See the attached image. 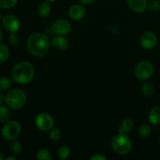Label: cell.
I'll return each mask as SVG.
<instances>
[{"label":"cell","mask_w":160,"mask_h":160,"mask_svg":"<svg viewBox=\"0 0 160 160\" xmlns=\"http://www.w3.org/2000/svg\"><path fill=\"white\" fill-rule=\"evenodd\" d=\"M91 160H106L107 158L102 154H95L90 158Z\"/></svg>","instance_id":"f1b7e54d"},{"label":"cell","mask_w":160,"mask_h":160,"mask_svg":"<svg viewBox=\"0 0 160 160\" xmlns=\"http://www.w3.org/2000/svg\"><path fill=\"white\" fill-rule=\"evenodd\" d=\"M4 159V156H3V154L2 152H0V160Z\"/></svg>","instance_id":"e575fe53"},{"label":"cell","mask_w":160,"mask_h":160,"mask_svg":"<svg viewBox=\"0 0 160 160\" xmlns=\"http://www.w3.org/2000/svg\"><path fill=\"white\" fill-rule=\"evenodd\" d=\"M1 20H2V17H1V12H0V22H1Z\"/></svg>","instance_id":"8d00e7d4"},{"label":"cell","mask_w":160,"mask_h":160,"mask_svg":"<svg viewBox=\"0 0 160 160\" xmlns=\"http://www.w3.org/2000/svg\"><path fill=\"white\" fill-rule=\"evenodd\" d=\"M80 1H81L82 3H84V4L89 5V4H92V3L95 2V0H80Z\"/></svg>","instance_id":"1f68e13d"},{"label":"cell","mask_w":160,"mask_h":160,"mask_svg":"<svg viewBox=\"0 0 160 160\" xmlns=\"http://www.w3.org/2000/svg\"><path fill=\"white\" fill-rule=\"evenodd\" d=\"M9 42H10L11 45H18L19 42H20V37H19L18 34H17V32L11 33L10 36H9Z\"/></svg>","instance_id":"83f0119b"},{"label":"cell","mask_w":160,"mask_h":160,"mask_svg":"<svg viewBox=\"0 0 160 160\" xmlns=\"http://www.w3.org/2000/svg\"><path fill=\"white\" fill-rule=\"evenodd\" d=\"M61 132L59 131V128H52L50 130V134H49V137L50 138L52 139V141L54 142H56V141L59 140L61 138Z\"/></svg>","instance_id":"484cf974"},{"label":"cell","mask_w":160,"mask_h":160,"mask_svg":"<svg viewBox=\"0 0 160 160\" xmlns=\"http://www.w3.org/2000/svg\"><path fill=\"white\" fill-rule=\"evenodd\" d=\"M2 26L9 32H17L20 28V21L16 16L9 14L2 18Z\"/></svg>","instance_id":"ba28073f"},{"label":"cell","mask_w":160,"mask_h":160,"mask_svg":"<svg viewBox=\"0 0 160 160\" xmlns=\"http://www.w3.org/2000/svg\"><path fill=\"white\" fill-rule=\"evenodd\" d=\"M129 7L135 12H142L147 8V0H128Z\"/></svg>","instance_id":"4fadbf2b"},{"label":"cell","mask_w":160,"mask_h":160,"mask_svg":"<svg viewBox=\"0 0 160 160\" xmlns=\"http://www.w3.org/2000/svg\"><path fill=\"white\" fill-rule=\"evenodd\" d=\"M4 102H6V96L2 92H0V105L2 104Z\"/></svg>","instance_id":"4dcf8cb0"},{"label":"cell","mask_w":160,"mask_h":160,"mask_svg":"<svg viewBox=\"0 0 160 160\" xmlns=\"http://www.w3.org/2000/svg\"><path fill=\"white\" fill-rule=\"evenodd\" d=\"M152 133V128L149 124H145L142 125L140 127L138 130V134L141 138H148V136L151 134Z\"/></svg>","instance_id":"e0dca14e"},{"label":"cell","mask_w":160,"mask_h":160,"mask_svg":"<svg viewBox=\"0 0 160 160\" xmlns=\"http://www.w3.org/2000/svg\"><path fill=\"white\" fill-rule=\"evenodd\" d=\"M142 93L146 96H151L154 94L155 92V88L152 83L146 82L143 84L142 88Z\"/></svg>","instance_id":"d6986e66"},{"label":"cell","mask_w":160,"mask_h":160,"mask_svg":"<svg viewBox=\"0 0 160 160\" xmlns=\"http://www.w3.org/2000/svg\"><path fill=\"white\" fill-rule=\"evenodd\" d=\"M50 47L48 37L40 32H34L28 37L27 48L28 52L35 57H42L47 52Z\"/></svg>","instance_id":"6da1fadb"},{"label":"cell","mask_w":160,"mask_h":160,"mask_svg":"<svg viewBox=\"0 0 160 160\" xmlns=\"http://www.w3.org/2000/svg\"><path fill=\"white\" fill-rule=\"evenodd\" d=\"M112 147L117 154L127 155L131 152L132 143L127 134L119 133L112 139Z\"/></svg>","instance_id":"277c9868"},{"label":"cell","mask_w":160,"mask_h":160,"mask_svg":"<svg viewBox=\"0 0 160 160\" xmlns=\"http://www.w3.org/2000/svg\"><path fill=\"white\" fill-rule=\"evenodd\" d=\"M148 120L152 124H160V106H154L148 113Z\"/></svg>","instance_id":"5bb4252c"},{"label":"cell","mask_w":160,"mask_h":160,"mask_svg":"<svg viewBox=\"0 0 160 160\" xmlns=\"http://www.w3.org/2000/svg\"><path fill=\"white\" fill-rule=\"evenodd\" d=\"M10 116V112L6 106L0 105V122L6 123L8 121Z\"/></svg>","instance_id":"ac0fdd59"},{"label":"cell","mask_w":160,"mask_h":160,"mask_svg":"<svg viewBox=\"0 0 160 160\" xmlns=\"http://www.w3.org/2000/svg\"><path fill=\"white\" fill-rule=\"evenodd\" d=\"M2 38H3V35H2V32L1 31V30H0V42L2 41Z\"/></svg>","instance_id":"d6a6232c"},{"label":"cell","mask_w":160,"mask_h":160,"mask_svg":"<svg viewBox=\"0 0 160 160\" xmlns=\"http://www.w3.org/2000/svg\"><path fill=\"white\" fill-rule=\"evenodd\" d=\"M34 77V68L29 62H20L14 66L12 70V78L18 84H24L31 82Z\"/></svg>","instance_id":"7a4b0ae2"},{"label":"cell","mask_w":160,"mask_h":160,"mask_svg":"<svg viewBox=\"0 0 160 160\" xmlns=\"http://www.w3.org/2000/svg\"><path fill=\"white\" fill-rule=\"evenodd\" d=\"M35 124L37 128L42 131H50L54 126V120L51 115L45 112L38 114L35 119Z\"/></svg>","instance_id":"52a82bcc"},{"label":"cell","mask_w":160,"mask_h":160,"mask_svg":"<svg viewBox=\"0 0 160 160\" xmlns=\"http://www.w3.org/2000/svg\"><path fill=\"white\" fill-rule=\"evenodd\" d=\"M159 141H160V139H159Z\"/></svg>","instance_id":"74e56055"},{"label":"cell","mask_w":160,"mask_h":160,"mask_svg":"<svg viewBox=\"0 0 160 160\" xmlns=\"http://www.w3.org/2000/svg\"><path fill=\"white\" fill-rule=\"evenodd\" d=\"M6 160H16V158L15 157H8L6 158Z\"/></svg>","instance_id":"836d02e7"},{"label":"cell","mask_w":160,"mask_h":160,"mask_svg":"<svg viewBox=\"0 0 160 160\" xmlns=\"http://www.w3.org/2000/svg\"><path fill=\"white\" fill-rule=\"evenodd\" d=\"M27 95L23 90L15 88L9 92L6 96V102L10 109L17 110L26 104Z\"/></svg>","instance_id":"3957f363"},{"label":"cell","mask_w":160,"mask_h":160,"mask_svg":"<svg viewBox=\"0 0 160 160\" xmlns=\"http://www.w3.org/2000/svg\"><path fill=\"white\" fill-rule=\"evenodd\" d=\"M44 34H46L47 36H50V35H52V34H54V31H53V29H52V28H47L45 30V33H44Z\"/></svg>","instance_id":"f546056e"},{"label":"cell","mask_w":160,"mask_h":160,"mask_svg":"<svg viewBox=\"0 0 160 160\" xmlns=\"http://www.w3.org/2000/svg\"><path fill=\"white\" fill-rule=\"evenodd\" d=\"M52 28L54 31V34L57 35H65L68 34L71 30V24L68 20L59 19L54 22Z\"/></svg>","instance_id":"30bf717a"},{"label":"cell","mask_w":160,"mask_h":160,"mask_svg":"<svg viewBox=\"0 0 160 160\" xmlns=\"http://www.w3.org/2000/svg\"><path fill=\"white\" fill-rule=\"evenodd\" d=\"M154 72L153 65L149 61H142L139 62L135 68V75L139 80L145 81L152 76Z\"/></svg>","instance_id":"8992f818"},{"label":"cell","mask_w":160,"mask_h":160,"mask_svg":"<svg viewBox=\"0 0 160 160\" xmlns=\"http://www.w3.org/2000/svg\"><path fill=\"white\" fill-rule=\"evenodd\" d=\"M9 149L14 154H18L21 152L22 150V145L18 141L13 140L12 141V142L9 145Z\"/></svg>","instance_id":"cb8c5ba5"},{"label":"cell","mask_w":160,"mask_h":160,"mask_svg":"<svg viewBox=\"0 0 160 160\" xmlns=\"http://www.w3.org/2000/svg\"><path fill=\"white\" fill-rule=\"evenodd\" d=\"M12 86V81L10 78L3 77L0 78V90L7 91Z\"/></svg>","instance_id":"44dd1931"},{"label":"cell","mask_w":160,"mask_h":160,"mask_svg":"<svg viewBox=\"0 0 160 160\" xmlns=\"http://www.w3.org/2000/svg\"><path fill=\"white\" fill-rule=\"evenodd\" d=\"M37 158L39 160H51L52 154L48 150L40 149L37 153Z\"/></svg>","instance_id":"603a6c76"},{"label":"cell","mask_w":160,"mask_h":160,"mask_svg":"<svg viewBox=\"0 0 160 160\" xmlns=\"http://www.w3.org/2000/svg\"><path fill=\"white\" fill-rule=\"evenodd\" d=\"M21 132V126L20 123L16 120L6 122L2 128V136L7 141L15 140Z\"/></svg>","instance_id":"5b68a950"},{"label":"cell","mask_w":160,"mask_h":160,"mask_svg":"<svg viewBox=\"0 0 160 160\" xmlns=\"http://www.w3.org/2000/svg\"><path fill=\"white\" fill-rule=\"evenodd\" d=\"M86 14L85 9L81 5H73L69 9L70 18L74 20H80L84 17Z\"/></svg>","instance_id":"8fae6325"},{"label":"cell","mask_w":160,"mask_h":160,"mask_svg":"<svg viewBox=\"0 0 160 160\" xmlns=\"http://www.w3.org/2000/svg\"><path fill=\"white\" fill-rule=\"evenodd\" d=\"M18 0H0V8L11 9L16 6Z\"/></svg>","instance_id":"d4e9b609"},{"label":"cell","mask_w":160,"mask_h":160,"mask_svg":"<svg viewBox=\"0 0 160 160\" xmlns=\"http://www.w3.org/2000/svg\"><path fill=\"white\" fill-rule=\"evenodd\" d=\"M52 8L48 2L42 3L38 8V13L40 17H47L50 13H51Z\"/></svg>","instance_id":"2e32d148"},{"label":"cell","mask_w":160,"mask_h":160,"mask_svg":"<svg viewBox=\"0 0 160 160\" xmlns=\"http://www.w3.org/2000/svg\"><path fill=\"white\" fill-rule=\"evenodd\" d=\"M133 128H134V122H133V120H131L130 118H126L122 121L119 132L128 134L130 131H132Z\"/></svg>","instance_id":"9a60e30c"},{"label":"cell","mask_w":160,"mask_h":160,"mask_svg":"<svg viewBox=\"0 0 160 160\" xmlns=\"http://www.w3.org/2000/svg\"><path fill=\"white\" fill-rule=\"evenodd\" d=\"M45 1L48 2H55L56 0H45Z\"/></svg>","instance_id":"d590c367"},{"label":"cell","mask_w":160,"mask_h":160,"mask_svg":"<svg viewBox=\"0 0 160 160\" xmlns=\"http://www.w3.org/2000/svg\"><path fill=\"white\" fill-rule=\"evenodd\" d=\"M149 10L152 12H160V1L156 0L150 3Z\"/></svg>","instance_id":"4316f807"},{"label":"cell","mask_w":160,"mask_h":160,"mask_svg":"<svg viewBox=\"0 0 160 160\" xmlns=\"http://www.w3.org/2000/svg\"><path fill=\"white\" fill-rule=\"evenodd\" d=\"M70 150L68 146L67 145H62L59 148V151H58V156L60 159H66L70 156Z\"/></svg>","instance_id":"7402d4cb"},{"label":"cell","mask_w":160,"mask_h":160,"mask_svg":"<svg viewBox=\"0 0 160 160\" xmlns=\"http://www.w3.org/2000/svg\"><path fill=\"white\" fill-rule=\"evenodd\" d=\"M51 44L54 48L59 50H65L69 47V41L62 35H57L52 38Z\"/></svg>","instance_id":"7c38bea8"},{"label":"cell","mask_w":160,"mask_h":160,"mask_svg":"<svg viewBox=\"0 0 160 160\" xmlns=\"http://www.w3.org/2000/svg\"><path fill=\"white\" fill-rule=\"evenodd\" d=\"M157 36L152 31H148L141 37V45L145 49H152L157 45Z\"/></svg>","instance_id":"9c48e42d"},{"label":"cell","mask_w":160,"mask_h":160,"mask_svg":"<svg viewBox=\"0 0 160 160\" xmlns=\"http://www.w3.org/2000/svg\"><path fill=\"white\" fill-rule=\"evenodd\" d=\"M9 56V50L7 46L0 44V62H6Z\"/></svg>","instance_id":"ffe728a7"}]
</instances>
